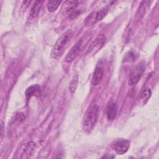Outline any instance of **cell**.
Masks as SVG:
<instances>
[{
  "mask_svg": "<svg viewBox=\"0 0 159 159\" xmlns=\"http://www.w3.org/2000/svg\"><path fill=\"white\" fill-rule=\"evenodd\" d=\"M73 35V32L71 29H68L58 39L51 52L50 55L53 58L58 59L61 57L66 46L71 40Z\"/></svg>",
  "mask_w": 159,
  "mask_h": 159,
  "instance_id": "obj_1",
  "label": "cell"
},
{
  "mask_svg": "<svg viewBox=\"0 0 159 159\" xmlns=\"http://www.w3.org/2000/svg\"><path fill=\"white\" fill-rule=\"evenodd\" d=\"M99 108L96 105L93 104L87 111L83 122V129L87 132H90L94 127L99 116Z\"/></svg>",
  "mask_w": 159,
  "mask_h": 159,
  "instance_id": "obj_2",
  "label": "cell"
},
{
  "mask_svg": "<svg viewBox=\"0 0 159 159\" xmlns=\"http://www.w3.org/2000/svg\"><path fill=\"white\" fill-rule=\"evenodd\" d=\"M108 12L107 7H104L99 11L91 12L84 19V24L86 26H91L101 20L106 16Z\"/></svg>",
  "mask_w": 159,
  "mask_h": 159,
  "instance_id": "obj_3",
  "label": "cell"
},
{
  "mask_svg": "<svg viewBox=\"0 0 159 159\" xmlns=\"http://www.w3.org/2000/svg\"><path fill=\"white\" fill-rule=\"evenodd\" d=\"M145 70V65L143 61H141L139 63L137 66L132 70L129 80V84L130 86L135 85L137 84L139 81L142 78L144 71Z\"/></svg>",
  "mask_w": 159,
  "mask_h": 159,
  "instance_id": "obj_4",
  "label": "cell"
},
{
  "mask_svg": "<svg viewBox=\"0 0 159 159\" xmlns=\"http://www.w3.org/2000/svg\"><path fill=\"white\" fill-rule=\"evenodd\" d=\"M106 42V37L104 34L99 35L91 43L86 54L88 55H94L98 53L104 45Z\"/></svg>",
  "mask_w": 159,
  "mask_h": 159,
  "instance_id": "obj_5",
  "label": "cell"
},
{
  "mask_svg": "<svg viewBox=\"0 0 159 159\" xmlns=\"http://www.w3.org/2000/svg\"><path fill=\"white\" fill-rule=\"evenodd\" d=\"M130 141L127 139H118L111 143V148L118 155L125 153L130 147Z\"/></svg>",
  "mask_w": 159,
  "mask_h": 159,
  "instance_id": "obj_6",
  "label": "cell"
},
{
  "mask_svg": "<svg viewBox=\"0 0 159 159\" xmlns=\"http://www.w3.org/2000/svg\"><path fill=\"white\" fill-rule=\"evenodd\" d=\"M81 2V1H70L66 2L67 5H68L66 12L70 19H73L76 18L81 13V10L78 9V7Z\"/></svg>",
  "mask_w": 159,
  "mask_h": 159,
  "instance_id": "obj_7",
  "label": "cell"
},
{
  "mask_svg": "<svg viewBox=\"0 0 159 159\" xmlns=\"http://www.w3.org/2000/svg\"><path fill=\"white\" fill-rule=\"evenodd\" d=\"M83 44V40L82 39H80L76 43L75 45L70 49V50L68 52L67 55L65 57V61L67 63H71L72 62L78 53H79L81 46Z\"/></svg>",
  "mask_w": 159,
  "mask_h": 159,
  "instance_id": "obj_8",
  "label": "cell"
},
{
  "mask_svg": "<svg viewBox=\"0 0 159 159\" xmlns=\"http://www.w3.org/2000/svg\"><path fill=\"white\" fill-rule=\"evenodd\" d=\"M104 68L101 65H98L94 70L92 77L91 83L93 86H98V84H99L104 76Z\"/></svg>",
  "mask_w": 159,
  "mask_h": 159,
  "instance_id": "obj_9",
  "label": "cell"
},
{
  "mask_svg": "<svg viewBox=\"0 0 159 159\" xmlns=\"http://www.w3.org/2000/svg\"><path fill=\"white\" fill-rule=\"evenodd\" d=\"M117 109L116 104L114 102H110L106 109V116L109 120H114L117 116Z\"/></svg>",
  "mask_w": 159,
  "mask_h": 159,
  "instance_id": "obj_10",
  "label": "cell"
},
{
  "mask_svg": "<svg viewBox=\"0 0 159 159\" xmlns=\"http://www.w3.org/2000/svg\"><path fill=\"white\" fill-rule=\"evenodd\" d=\"M151 2H152L149 1H143L140 2L136 14V17L137 19H140L145 16L148 8L150 7Z\"/></svg>",
  "mask_w": 159,
  "mask_h": 159,
  "instance_id": "obj_11",
  "label": "cell"
},
{
  "mask_svg": "<svg viewBox=\"0 0 159 159\" xmlns=\"http://www.w3.org/2000/svg\"><path fill=\"white\" fill-rule=\"evenodd\" d=\"M40 91V87L39 84H34L29 87L25 93L26 99L29 100L32 96H39Z\"/></svg>",
  "mask_w": 159,
  "mask_h": 159,
  "instance_id": "obj_12",
  "label": "cell"
},
{
  "mask_svg": "<svg viewBox=\"0 0 159 159\" xmlns=\"http://www.w3.org/2000/svg\"><path fill=\"white\" fill-rule=\"evenodd\" d=\"M42 4L43 1H35L29 12V17H30V19H34L39 15L42 6Z\"/></svg>",
  "mask_w": 159,
  "mask_h": 159,
  "instance_id": "obj_13",
  "label": "cell"
},
{
  "mask_svg": "<svg viewBox=\"0 0 159 159\" xmlns=\"http://www.w3.org/2000/svg\"><path fill=\"white\" fill-rule=\"evenodd\" d=\"M35 147V143L33 142H28L25 146L23 150L22 156H21V158H28L30 154L32 153Z\"/></svg>",
  "mask_w": 159,
  "mask_h": 159,
  "instance_id": "obj_14",
  "label": "cell"
},
{
  "mask_svg": "<svg viewBox=\"0 0 159 159\" xmlns=\"http://www.w3.org/2000/svg\"><path fill=\"white\" fill-rule=\"evenodd\" d=\"M152 96V91L150 88H145L141 93L140 99L143 104H145Z\"/></svg>",
  "mask_w": 159,
  "mask_h": 159,
  "instance_id": "obj_15",
  "label": "cell"
},
{
  "mask_svg": "<svg viewBox=\"0 0 159 159\" xmlns=\"http://www.w3.org/2000/svg\"><path fill=\"white\" fill-rule=\"evenodd\" d=\"M60 3H61L60 1H48L47 4L48 11L50 12H54L57 9Z\"/></svg>",
  "mask_w": 159,
  "mask_h": 159,
  "instance_id": "obj_16",
  "label": "cell"
},
{
  "mask_svg": "<svg viewBox=\"0 0 159 159\" xmlns=\"http://www.w3.org/2000/svg\"><path fill=\"white\" fill-rule=\"evenodd\" d=\"M78 75L76 74V75H74V76L73 77V78L70 83L69 89L71 94H73L75 92L77 86H78Z\"/></svg>",
  "mask_w": 159,
  "mask_h": 159,
  "instance_id": "obj_17",
  "label": "cell"
},
{
  "mask_svg": "<svg viewBox=\"0 0 159 159\" xmlns=\"http://www.w3.org/2000/svg\"><path fill=\"white\" fill-rule=\"evenodd\" d=\"M25 117L24 114H22V113L19 112V113H17V115H16V119L20 121V122L24 121V120H25Z\"/></svg>",
  "mask_w": 159,
  "mask_h": 159,
  "instance_id": "obj_18",
  "label": "cell"
},
{
  "mask_svg": "<svg viewBox=\"0 0 159 159\" xmlns=\"http://www.w3.org/2000/svg\"><path fill=\"white\" fill-rule=\"evenodd\" d=\"M1 140H2L3 139V137H4V122H3V120H1Z\"/></svg>",
  "mask_w": 159,
  "mask_h": 159,
  "instance_id": "obj_19",
  "label": "cell"
}]
</instances>
